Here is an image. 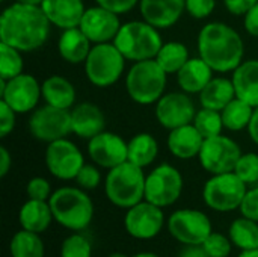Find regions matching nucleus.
I'll return each mask as SVG.
<instances>
[{
  "mask_svg": "<svg viewBox=\"0 0 258 257\" xmlns=\"http://www.w3.org/2000/svg\"><path fill=\"white\" fill-rule=\"evenodd\" d=\"M51 30V23L41 6L14 2L0 15V42L23 53L41 48Z\"/></svg>",
  "mask_w": 258,
  "mask_h": 257,
  "instance_id": "1",
  "label": "nucleus"
},
{
  "mask_svg": "<svg viewBox=\"0 0 258 257\" xmlns=\"http://www.w3.org/2000/svg\"><path fill=\"white\" fill-rule=\"evenodd\" d=\"M197 48L198 56L218 73H233L245 56V42L240 33L222 21H212L201 27Z\"/></svg>",
  "mask_w": 258,
  "mask_h": 257,
  "instance_id": "2",
  "label": "nucleus"
},
{
  "mask_svg": "<svg viewBox=\"0 0 258 257\" xmlns=\"http://www.w3.org/2000/svg\"><path fill=\"white\" fill-rule=\"evenodd\" d=\"M48 204L54 221L71 232L86 230L94 220V203L86 191L79 186H62L56 189Z\"/></svg>",
  "mask_w": 258,
  "mask_h": 257,
  "instance_id": "3",
  "label": "nucleus"
},
{
  "mask_svg": "<svg viewBox=\"0 0 258 257\" xmlns=\"http://www.w3.org/2000/svg\"><path fill=\"white\" fill-rule=\"evenodd\" d=\"M113 44L127 61L139 62L156 59L163 45V39L157 27L145 20H133L121 26Z\"/></svg>",
  "mask_w": 258,
  "mask_h": 257,
  "instance_id": "4",
  "label": "nucleus"
},
{
  "mask_svg": "<svg viewBox=\"0 0 258 257\" xmlns=\"http://www.w3.org/2000/svg\"><path fill=\"white\" fill-rule=\"evenodd\" d=\"M145 179L144 168L127 161L109 170L104 179V194L113 206L130 209L145 200Z\"/></svg>",
  "mask_w": 258,
  "mask_h": 257,
  "instance_id": "5",
  "label": "nucleus"
},
{
  "mask_svg": "<svg viewBox=\"0 0 258 257\" xmlns=\"http://www.w3.org/2000/svg\"><path fill=\"white\" fill-rule=\"evenodd\" d=\"M168 74L156 59L135 62L125 74V91L128 97L141 105H156L165 94Z\"/></svg>",
  "mask_w": 258,
  "mask_h": 257,
  "instance_id": "6",
  "label": "nucleus"
},
{
  "mask_svg": "<svg viewBox=\"0 0 258 257\" xmlns=\"http://www.w3.org/2000/svg\"><path fill=\"white\" fill-rule=\"evenodd\" d=\"M125 62L127 59L113 42L94 44L85 61L86 79L97 88H109L124 74Z\"/></svg>",
  "mask_w": 258,
  "mask_h": 257,
  "instance_id": "7",
  "label": "nucleus"
},
{
  "mask_svg": "<svg viewBox=\"0 0 258 257\" xmlns=\"http://www.w3.org/2000/svg\"><path fill=\"white\" fill-rule=\"evenodd\" d=\"M248 185L234 173L213 174L203 188L204 203L216 212H231L240 208Z\"/></svg>",
  "mask_w": 258,
  "mask_h": 257,
  "instance_id": "8",
  "label": "nucleus"
},
{
  "mask_svg": "<svg viewBox=\"0 0 258 257\" xmlns=\"http://www.w3.org/2000/svg\"><path fill=\"white\" fill-rule=\"evenodd\" d=\"M27 127L32 138L39 142L50 144L53 141L68 138V135L73 133L71 111L50 105L39 106L30 112Z\"/></svg>",
  "mask_w": 258,
  "mask_h": 257,
  "instance_id": "9",
  "label": "nucleus"
},
{
  "mask_svg": "<svg viewBox=\"0 0 258 257\" xmlns=\"http://www.w3.org/2000/svg\"><path fill=\"white\" fill-rule=\"evenodd\" d=\"M183 186L181 173L174 165L160 164L147 174L145 200L159 208L172 206L181 197Z\"/></svg>",
  "mask_w": 258,
  "mask_h": 257,
  "instance_id": "10",
  "label": "nucleus"
},
{
  "mask_svg": "<svg viewBox=\"0 0 258 257\" xmlns=\"http://www.w3.org/2000/svg\"><path fill=\"white\" fill-rule=\"evenodd\" d=\"M242 155L243 153L239 144L230 136L221 133L218 136L204 139L198 161L201 167L213 176L234 171L236 164Z\"/></svg>",
  "mask_w": 258,
  "mask_h": 257,
  "instance_id": "11",
  "label": "nucleus"
},
{
  "mask_svg": "<svg viewBox=\"0 0 258 257\" xmlns=\"http://www.w3.org/2000/svg\"><path fill=\"white\" fill-rule=\"evenodd\" d=\"M171 236L183 245H201L213 232L210 218L198 209H178L168 220Z\"/></svg>",
  "mask_w": 258,
  "mask_h": 257,
  "instance_id": "12",
  "label": "nucleus"
},
{
  "mask_svg": "<svg viewBox=\"0 0 258 257\" xmlns=\"http://www.w3.org/2000/svg\"><path fill=\"white\" fill-rule=\"evenodd\" d=\"M44 161L48 173L59 180H74L85 165L82 150L68 138L47 144Z\"/></svg>",
  "mask_w": 258,
  "mask_h": 257,
  "instance_id": "13",
  "label": "nucleus"
},
{
  "mask_svg": "<svg viewBox=\"0 0 258 257\" xmlns=\"http://www.w3.org/2000/svg\"><path fill=\"white\" fill-rule=\"evenodd\" d=\"M0 98L17 114L33 112L42 98V89L38 79L23 73L11 80L0 79Z\"/></svg>",
  "mask_w": 258,
  "mask_h": 257,
  "instance_id": "14",
  "label": "nucleus"
},
{
  "mask_svg": "<svg viewBox=\"0 0 258 257\" xmlns=\"http://www.w3.org/2000/svg\"><path fill=\"white\" fill-rule=\"evenodd\" d=\"M165 226L163 208H159L147 200L127 209L124 217L125 232L139 241L154 239Z\"/></svg>",
  "mask_w": 258,
  "mask_h": 257,
  "instance_id": "15",
  "label": "nucleus"
},
{
  "mask_svg": "<svg viewBox=\"0 0 258 257\" xmlns=\"http://www.w3.org/2000/svg\"><path fill=\"white\" fill-rule=\"evenodd\" d=\"M156 118L162 127L172 130L186 124H192L197 115V108L190 94L174 91L163 94L156 103Z\"/></svg>",
  "mask_w": 258,
  "mask_h": 257,
  "instance_id": "16",
  "label": "nucleus"
},
{
  "mask_svg": "<svg viewBox=\"0 0 258 257\" xmlns=\"http://www.w3.org/2000/svg\"><path fill=\"white\" fill-rule=\"evenodd\" d=\"M88 156L100 168L112 170L128 159V142L113 132L103 130L88 141Z\"/></svg>",
  "mask_w": 258,
  "mask_h": 257,
  "instance_id": "17",
  "label": "nucleus"
},
{
  "mask_svg": "<svg viewBox=\"0 0 258 257\" xmlns=\"http://www.w3.org/2000/svg\"><path fill=\"white\" fill-rule=\"evenodd\" d=\"M122 24L118 14L100 5H95L86 8L79 27L91 39L92 44H103V42H113Z\"/></svg>",
  "mask_w": 258,
  "mask_h": 257,
  "instance_id": "18",
  "label": "nucleus"
},
{
  "mask_svg": "<svg viewBox=\"0 0 258 257\" xmlns=\"http://www.w3.org/2000/svg\"><path fill=\"white\" fill-rule=\"evenodd\" d=\"M139 12L142 20L159 30L169 29L186 12V0H141Z\"/></svg>",
  "mask_w": 258,
  "mask_h": 257,
  "instance_id": "19",
  "label": "nucleus"
},
{
  "mask_svg": "<svg viewBox=\"0 0 258 257\" xmlns=\"http://www.w3.org/2000/svg\"><path fill=\"white\" fill-rule=\"evenodd\" d=\"M41 8L51 26L60 30L79 27L86 11L83 0H44Z\"/></svg>",
  "mask_w": 258,
  "mask_h": 257,
  "instance_id": "20",
  "label": "nucleus"
},
{
  "mask_svg": "<svg viewBox=\"0 0 258 257\" xmlns=\"http://www.w3.org/2000/svg\"><path fill=\"white\" fill-rule=\"evenodd\" d=\"M104 126L106 117L97 105L85 101L71 109V129L76 136L89 141L95 135L101 133Z\"/></svg>",
  "mask_w": 258,
  "mask_h": 257,
  "instance_id": "21",
  "label": "nucleus"
},
{
  "mask_svg": "<svg viewBox=\"0 0 258 257\" xmlns=\"http://www.w3.org/2000/svg\"><path fill=\"white\" fill-rule=\"evenodd\" d=\"M166 144L172 156L181 161H189L198 158L204 138L194 124H186L169 130Z\"/></svg>",
  "mask_w": 258,
  "mask_h": 257,
  "instance_id": "22",
  "label": "nucleus"
},
{
  "mask_svg": "<svg viewBox=\"0 0 258 257\" xmlns=\"http://www.w3.org/2000/svg\"><path fill=\"white\" fill-rule=\"evenodd\" d=\"M213 68L200 56L190 58L175 74L181 91L187 94H200L213 79Z\"/></svg>",
  "mask_w": 258,
  "mask_h": 257,
  "instance_id": "23",
  "label": "nucleus"
},
{
  "mask_svg": "<svg viewBox=\"0 0 258 257\" xmlns=\"http://www.w3.org/2000/svg\"><path fill=\"white\" fill-rule=\"evenodd\" d=\"M92 45L94 44L80 27H73L62 30L57 41V52L65 62L71 65H79L85 64Z\"/></svg>",
  "mask_w": 258,
  "mask_h": 257,
  "instance_id": "24",
  "label": "nucleus"
},
{
  "mask_svg": "<svg viewBox=\"0 0 258 257\" xmlns=\"http://www.w3.org/2000/svg\"><path fill=\"white\" fill-rule=\"evenodd\" d=\"M234 83L236 97L249 103L251 106H258V59L243 61L231 74Z\"/></svg>",
  "mask_w": 258,
  "mask_h": 257,
  "instance_id": "25",
  "label": "nucleus"
},
{
  "mask_svg": "<svg viewBox=\"0 0 258 257\" xmlns=\"http://www.w3.org/2000/svg\"><path fill=\"white\" fill-rule=\"evenodd\" d=\"M42 100L45 105L60 108V109H73L76 106V88L74 85L63 76H50L41 83Z\"/></svg>",
  "mask_w": 258,
  "mask_h": 257,
  "instance_id": "26",
  "label": "nucleus"
},
{
  "mask_svg": "<svg viewBox=\"0 0 258 257\" xmlns=\"http://www.w3.org/2000/svg\"><path fill=\"white\" fill-rule=\"evenodd\" d=\"M53 212L48 204V201L42 200H32L29 198L18 212V223L21 229L35 232V233H42L45 232L51 221H53Z\"/></svg>",
  "mask_w": 258,
  "mask_h": 257,
  "instance_id": "27",
  "label": "nucleus"
},
{
  "mask_svg": "<svg viewBox=\"0 0 258 257\" xmlns=\"http://www.w3.org/2000/svg\"><path fill=\"white\" fill-rule=\"evenodd\" d=\"M198 95L201 108L222 111L231 100L236 98V89L231 79L213 77Z\"/></svg>",
  "mask_w": 258,
  "mask_h": 257,
  "instance_id": "28",
  "label": "nucleus"
},
{
  "mask_svg": "<svg viewBox=\"0 0 258 257\" xmlns=\"http://www.w3.org/2000/svg\"><path fill=\"white\" fill-rule=\"evenodd\" d=\"M159 156V142L151 133H138L128 141V162L147 168Z\"/></svg>",
  "mask_w": 258,
  "mask_h": 257,
  "instance_id": "29",
  "label": "nucleus"
},
{
  "mask_svg": "<svg viewBox=\"0 0 258 257\" xmlns=\"http://www.w3.org/2000/svg\"><path fill=\"white\" fill-rule=\"evenodd\" d=\"M189 59V48L180 41L163 42L162 48L156 56L157 64L165 70L166 74H177Z\"/></svg>",
  "mask_w": 258,
  "mask_h": 257,
  "instance_id": "30",
  "label": "nucleus"
},
{
  "mask_svg": "<svg viewBox=\"0 0 258 257\" xmlns=\"http://www.w3.org/2000/svg\"><path fill=\"white\" fill-rule=\"evenodd\" d=\"M221 114L224 120V127L227 130L240 132L248 129L254 115V106L236 97L221 111Z\"/></svg>",
  "mask_w": 258,
  "mask_h": 257,
  "instance_id": "31",
  "label": "nucleus"
},
{
  "mask_svg": "<svg viewBox=\"0 0 258 257\" xmlns=\"http://www.w3.org/2000/svg\"><path fill=\"white\" fill-rule=\"evenodd\" d=\"M228 236L234 247L240 251L245 250H257L258 248V223L240 217L234 220L230 226Z\"/></svg>",
  "mask_w": 258,
  "mask_h": 257,
  "instance_id": "32",
  "label": "nucleus"
},
{
  "mask_svg": "<svg viewBox=\"0 0 258 257\" xmlns=\"http://www.w3.org/2000/svg\"><path fill=\"white\" fill-rule=\"evenodd\" d=\"M9 251L12 257H44V242L39 233L21 229L12 236Z\"/></svg>",
  "mask_w": 258,
  "mask_h": 257,
  "instance_id": "33",
  "label": "nucleus"
},
{
  "mask_svg": "<svg viewBox=\"0 0 258 257\" xmlns=\"http://www.w3.org/2000/svg\"><path fill=\"white\" fill-rule=\"evenodd\" d=\"M24 73L23 52L18 48L0 42V79L11 80Z\"/></svg>",
  "mask_w": 258,
  "mask_h": 257,
  "instance_id": "34",
  "label": "nucleus"
},
{
  "mask_svg": "<svg viewBox=\"0 0 258 257\" xmlns=\"http://www.w3.org/2000/svg\"><path fill=\"white\" fill-rule=\"evenodd\" d=\"M192 124L198 129V132L203 135L204 139L218 136L225 129L221 111H215L209 108H201L200 111H197Z\"/></svg>",
  "mask_w": 258,
  "mask_h": 257,
  "instance_id": "35",
  "label": "nucleus"
},
{
  "mask_svg": "<svg viewBox=\"0 0 258 257\" xmlns=\"http://www.w3.org/2000/svg\"><path fill=\"white\" fill-rule=\"evenodd\" d=\"M60 257H92V244L80 232H74L62 242Z\"/></svg>",
  "mask_w": 258,
  "mask_h": 257,
  "instance_id": "36",
  "label": "nucleus"
},
{
  "mask_svg": "<svg viewBox=\"0 0 258 257\" xmlns=\"http://www.w3.org/2000/svg\"><path fill=\"white\" fill-rule=\"evenodd\" d=\"M234 173L246 183H258V155L257 153H243L236 164Z\"/></svg>",
  "mask_w": 258,
  "mask_h": 257,
  "instance_id": "37",
  "label": "nucleus"
},
{
  "mask_svg": "<svg viewBox=\"0 0 258 257\" xmlns=\"http://www.w3.org/2000/svg\"><path fill=\"white\" fill-rule=\"evenodd\" d=\"M209 257H228L233 250V242L230 236L212 232L210 236L201 244Z\"/></svg>",
  "mask_w": 258,
  "mask_h": 257,
  "instance_id": "38",
  "label": "nucleus"
},
{
  "mask_svg": "<svg viewBox=\"0 0 258 257\" xmlns=\"http://www.w3.org/2000/svg\"><path fill=\"white\" fill-rule=\"evenodd\" d=\"M98 168L100 167H97L95 164H85L74 179L77 186L85 191L95 189L101 183V173Z\"/></svg>",
  "mask_w": 258,
  "mask_h": 257,
  "instance_id": "39",
  "label": "nucleus"
},
{
  "mask_svg": "<svg viewBox=\"0 0 258 257\" xmlns=\"http://www.w3.org/2000/svg\"><path fill=\"white\" fill-rule=\"evenodd\" d=\"M26 194L29 198L32 200H42V201H48L51 197V185L47 179L44 177H33L29 180L27 186H26Z\"/></svg>",
  "mask_w": 258,
  "mask_h": 257,
  "instance_id": "40",
  "label": "nucleus"
},
{
  "mask_svg": "<svg viewBox=\"0 0 258 257\" xmlns=\"http://www.w3.org/2000/svg\"><path fill=\"white\" fill-rule=\"evenodd\" d=\"M216 8V0H186V12L195 20L209 18Z\"/></svg>",
  "mask_w": 258,
  "mask_h": 257,
  "instance_id": "41",
  "label": "nucleus"
},
{
  "mask_svg": "<svg viewBox=\"0 0 258 257\" xmlns=\"http://www.w3.org/2000/svg\"><path fill=\"white\" fill-rule=\"evenodd\" d=\"M239 211L242 212V217L258 223V186L246 191V195H245Z\"/></svg>",
  "mask_w": 258,
  "mask_h": 257,
  "instance_id": "42",
  "label": "nucleus"
},
{
  "mask_svg": "<svg viewBox=\"0 0 258 257\" xmlns=\"http://www.w3.org/2000/svg\"><path fill=\"white\" fill-rule=\"evenodd\" d=\"M17 121V112L0 100V138H6L14 129Z\"/></svg>",
  "mask_w": 258,
  "mask_h": 257,
  "instance_id": "43",
  "label": "nucleus"
},
{
  "mask_svg": "<svg viewBox=\"0 0 258 257\" xmlns=\"http://www.w3.org/2000/svg\"><path fill=\"white\" fill-rule=\"evenodd\" d=\"M97 5L118 14V15H122V14H127L130 11H133L136 6H139V2L141 0H95Z\"/></svg>",
  "mask_w": 258,
  "mask_h": 257,
  "instance_id": "44",
  "label": "nucleus"
},
{
  "mask_svg": "<svg viewBox=\"0 0 258 257\" xmlns=\"http://www.w3.org/2000/svg\"><path fill=\"white\" fill-rule=\"evenodd\" d=\"M227 11L236 17H243L252 6H255L258 0H222Z\"/></svg>",
  "mask_w": 258,
  "mask_h": 257,
  "instance_id": "45",
  "label": "nucleus"
},
{
  "mask_svg": "<svg viewBox=\"0 0 258 257\" xmlns=\"http://www.w3.org/2000/svg\"><path fill=\"white\" fill-rule=\"evenodd\" d=\"M243 27L251 36L258 38V3L243 15Z\"/></svg>",
  "mask_w": 258,
  "mask_h": 257,
  "instance_id": "46",
  "label": "nucleus"
},
{
  "mask_svg": "<svg viewBox=\"0 0 258 257\" xmlns=\"http://www.w3.org/2000/svg\"><path fill=\"white\" fill-rule=\"evenodd\" d=\"M11 167H12V156L9 150L5 145H2L0 147V177H6Z\"/></svg>",
  "mask_w": 258,
  "mask_h": 257,
  "instance_id": "47",
  "label": "nucleus"
},
{
  "mask_svg": "<svg viewBox=\"0 0 258 257\" xmlns=\"http://www.w3.org/2000/svg\"><path fill=\"white\" fill-rule=\"evenodd\" d=\"M178 257H209L204 247L194 244V245H184L183 250L178 253Z\"/></svg>",
  "mask_w": 258,
  "mask_h": 257,
  "instance_id": "48",
  "label": "nucleus"
},
{
  "mask_svg": "<svg viewBox=\"0 0 258 257\" xmlns=\"http://www.w3.org/2000/svg\"><path fill=\"white\" fill-rule=\"evenodd\" d=\"M246 130H248V135H249L251 141L255 145H258V106L254 108V115H252V120H251V123H249Z\"/></svg>",
  "mask_w": 258,
  "mask_h": 257,
  "instance_id": "49",
  "label": "nucleus"
},
{
  "mask_svg": "<svg viewBox=\"0 0 258 257\" xmlns=\"http://www.w3.org/2000/svg\"><path fill=\"white\" fill-rule=\"evenodd\" d=\"M239 257H258V248L257 250H245V251H240Z\"/></svg>",
  "mask_w": 258,
  "mask_h": 257,
  "instance_id": "50",
  "label": "nucleus"
},
{
  "mask_svg": "<svg viewBox=\"0 0 258 257\" xmlns=\"http://www.w3.org/2000/svg\"><path fill=\"white\" fill-rule=\"evenodd\" d=\"M18 3H26V5H36V6H41V3L44 0H15Z\"/></svg>",
  "mask_w": 258,
  "mask_h": 257,
  "instance_id": "51",
  "label": "nucleus"
},
{
  "mask_svg": "<svg viewBox=\"0 0 258 257\" xmlns=\"http://www.w3.org/2000/svg\"><path fill=\"white\" fill-rule=\"evenodd\" d=\"M133 257H160V256H157V254H154V253H148V251H145V253H138V254H135Z\"/></svg>",
  "mask_w": 258,
  "mask_h": 257,
  "instance_id": "52",
  "label": "nucleus"
},
{
  "mask_svg": "<svg viewBox=\"0 0 258 257\" xmlns=\"http://www.w3.org/2000/svg\"><path fill=\"white\" fill-rule=\"evenodd\" d=\"M107 257H128V256H125L124 253H112L110 256H107Z\"/></svg>",
  "mask_w": 258,
  "mask_h": 257,
  "instance_id": "53",
  "label": "nucleus"
},
{
  "mask_svg": "<svg viewBox=\"0 0 258 257\" xmlns=\"http://www.w3.org/2000/svg\"><path fill=\"white\" fill-rule=\"evenodd\" d=\"M2 2H5V0H2Z\"/></svg>",
  "mask_w": 258,
  "mask_h": 257,
  "instance_id": "54",
  "label": "nucleus"
}]
</instances>
